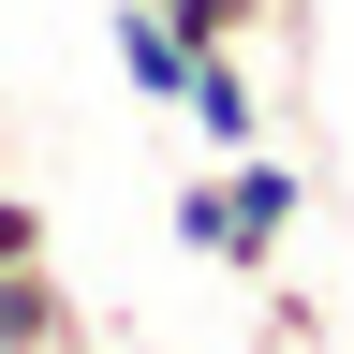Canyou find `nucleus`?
<instances>
[{"mask_svg":"<svg viewBox=\"0 0 354 354\" xmlns=\"http://www.w3.org/2000/svg\"><path fill=\"white\" fill-rule=\"evenodd\" d=\"M295 162L281 148H221V266H236V281L266 295V281H281V236H295Z\"/></svg>","mask_w":354,"mask_h":354,"instance_id":"nucleus-1","label":"nucleus"},{"mask_svg":"<svg viewBox=\"0 0 354 354\" xmlns=\"http://www.w3.org/2000/svg\"><path fill=\"white\" fill-rule=\"evenodd\" d=\"M0 354H88V310H74V281H59V251L0 266Z\"/></svg>","mask_w":354,"mask_h":354,"instance_id":"nucleus-2","label":"nucleus"},{"mask_svg":"<svg viewBox=\"0 0 354 354\" xmlns=\"http://www.w3.org/2000/svg\"><path fill=\"white\" fill-rule=\"evenodd\" d=\"M177 118H192L207 148H266V88H251V44H192V88H177Z\"/></svg>","mask_w":354,"mask_h":354,"instance_id":"nucleus-3","label":"nucleus"},{"mask_svg":"<svg viewBox=\"0 0 354 354\" xmlns=\"http://www.w3.org/2000/svg\"><path fill=\"white\" fill-rule=\"evenodd\" d=\"M118 74H133V104H177V88H192V30L162 15V0H118Z\"/></svg>","mask_w":354,"mask_h":354,"instance_id":"nucleus-4","label":"nucleus"},{"mask_svg":"<svg viewBox=\"0 0 354 354\" xmlns=\"http://www.w3.org/2000/svg\"><path fill=\"white\" fill-rule=\"evenodd\" d=\"M192 44H295V0H162Z\"/></svg>","mask_w":354,"mask_h":354,"instance_id":"nucleus-5","label":"nucleus"},{"mask_svg":"<svg viewBox=\"0 0 354 354\" xmlns=\"http://www.w3.org/2000/svg\"><path fill=\"white\" fill-rule=\"evenodd\" d=\"M177 251L221 266V177H177Z\"/></svg>","mask_w":354,"mask_h":354,"instance_id":"nucleus-6","label":"nucleus"}]
</instances>
